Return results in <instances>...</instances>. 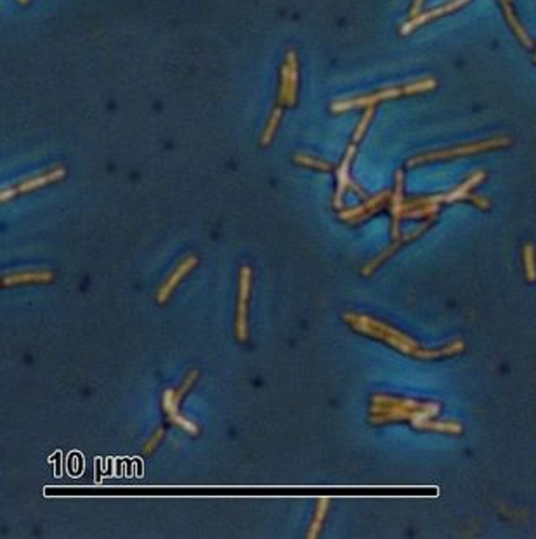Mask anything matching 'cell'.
<instances>
[{
	"instance_id": "6da1fadb",
	"label": "cell",
	"mask_w": 536,
	"mask_h": 539,
	"mask_svg": "<svg viewBox=\"0 0 536 539\" xmlns=\"http://www.w3.org/2000/svg\"><path fill=\"white\" fill-rule=\"evenodd\" d=\"M436 87V82L432 78L429 80H422L411 83V85L407 87H397V89H386V90H379V92L370 94V96H361V97H353V99H346V101H337V103L332 104V111L333 113H344L347 110H354V108H368V106H375L376 103L386 99H394V97H400L403 94H413V92H423V90H432Z\"/></svg>"
},
{
	"instance_id": "7a4b0ae2",
	"label": "cell",
	"mask_w": 536,
	"mask_h": 539,
	"mask_svg": "<svg viewBox=\"0 0 536 539\" xmlns=\"http://www.w3.org/2000/svg\"><path fill=\"white\" fill-rule=\"evenodd\" d=\"M297 90H299V61L295 50H288L287 61L281 66L280 90H278V104L295 106Z\"/></svg>"
},
{
	"instance_id": "3957f363",
	"label": "cell",
	"mask_w": 536,
	"mask_h": 539,
	"mask_svg": "<svg viewBox=\"0 0 536 539\" xmlns=\"http://www.w3.org/2000/svg\"><path fill=\"white\" fill-rule=\"evenodd\" d=\"M505 144H510V139H505V137H502V139L488 141V143L470 144V146L456 148V150L439 151V153H429V154H425V157H418V158H415V160H411V161H410V166L416 165V164H422V161L444 160V158H450V157H462V154H472V153H476V151L488 150V148H500V146H505Z\"/></svg>"
},
{
	"instance_id": "277c9868",
	"label": "cell",
	"mask_w": 536,
	"mask_h": 539,
	"mask_svg": "<svg viewBox=\"0 0 536 539\" xmlns=\"http://www.w3.org/2000/svg\"><path fill=\"white\" fill-rule=\"evenodd\" d=\"M63 177H64V168L63 166H57V168L50 170V172L42 173V175L31 177V179L23 180V182H20V186L13 187V189H6L3 191V200H7L10 194H17V193H24V191L37 189V187L45 186V184L56 182V180L63 179Z\"/></svg>"
},
{
	"instance_id": "5b68a950",
	"label": "cell",
	"mask_w": 536,
	"mask_h": 539,
	"mask_svg": "<svg viewBox=\"0 0 536 539\" xmlns=\"http://www.w3.org/2000/svg\"><path fill=\"white\" fill-rule=\"evenodd\" d=\"M465 2H469V0H455V2L446 3V6H443V7H441V9L430 10V13L422 14V16H415V17H411V21H408V23L404 24L403 28H401V35H408V34H410V31L415 30V28L418 27V24L425 23V21H430V20H432V17L441 16V14L448 13V10H453V9H456V7L463 6V3H465Z\"/></svg>"
},
{
	"instance_id": "8992f818",
	"label": "cell",
	"mask_w": 536,
	"mask_h": 539,
	"mask_svg": "<svg viewBox=\"0 0 536 539\" xmlns=\"http://www.w3.org/2000/svg\"><path fill=\"white\" fill-rule=\"evenodd\" d=\"M354 153H356V146L353 144V146H349V150H347L346 158H344L342 165H340L339 168V193H337V205H340V198H342V193L346 191V187L353 186L349 180V165H351V160H353Z\"/></svg>"
},
{
	"instance_id": "52a82bcc",
	"label": "cell",
	"mask_w": 536,
	"mask_h": 539,
	"mask_svg": "<svg viewBox=\"0 0 536 539\" xmlns=\"http://www.w3.org/2000/svg\"><path fill=\"white\" fill-rule=\"evenodd\" d=\"M283 110H285V106H281V104H276V108H274L273 113H271L269 120H267L266 127H264L262 139H260V144H262V146H267V144L273 141L274 134H276V130H278V125H280V122H281V117H283Z\"/></svg>"
},
{
	"instance_id": "ba28073f",
	"label": "cell",
	"mask_w": 536,
	"mask_h": 539,
	"mask_svg": "<svg viewBox=\"0 0 536 539\" xmlns=\"http://www.w3.org/2000/svg\"><path fill=\"white\" fill-rule=\"evenodd\" d=\"M373 113H375V106H368L367 111H365V117L361 118L360 125H358L356 132H354V143L361 141V137L365 136V132H367V127H368V124H370L372 118H373Z\"/></svg>"
},
{
	"instance_id": "9c48e42d",
	"label": "cell",
	"mask_w": 536,
	"mask_h": 539,
	"mask_svg": "<svg viewBox=\"0 0 536 539\" xmlns=\"http://www.w3.org/2000/svg\"><path fill=\"white\" fill-rule=\"evenodd\" d=\"M295 161L300 165L314 166V168H320V170H330L332 168V165L327 164V161L316 160V158H311V157H304V154H297Z\"/></svg>"
},
{
	"instance_id": "30bf717a",
	"label": "cell",
	"mask_w": 536,
	"mask_h": 539,
	"mask_svg": "<svg viewBox=\"0 0 536 539\" xmlns=\"http://www.w3.org/2000/svg\"><path fill=\"white\" fill-rule=\"evenodd\" d=\"M526 269H528V278H530L531 281L536 280V271H535V260H533V248H531V245H528L526 247Z\"/></svg>"
},
{
	"instance_id": "8fae6325",
	"label": "cell",
	"mask_w": 536,
	"mask_h": 539,
	"mask_svg": "<svg viewBox=\"0 0 536 539\" xmlns=\"http://www.w3.org/2000/svg\"><path fill=\"white\" fill-rule=\"evenodd\" d=\"M422 3H423V0H415V3H413V9L410 13V17L418 16V10H420V7H422Z\"/></svg>"
},
{
	"instance_id": "7c38bea8",
	"label": "cell",
	"mask_w": 536,
	"mask_h": 539,
	"mask_svg": "<svg viewBox=\"0 0 536 539\" xmlns=\"http://www.w3.org/2000/svg\"><path fill=\"white\" fill-rule=\"evenodd\" d=\"M20 2L21 3H28V2H30V0H20Z\"/></svg>"
}]
</instances>
